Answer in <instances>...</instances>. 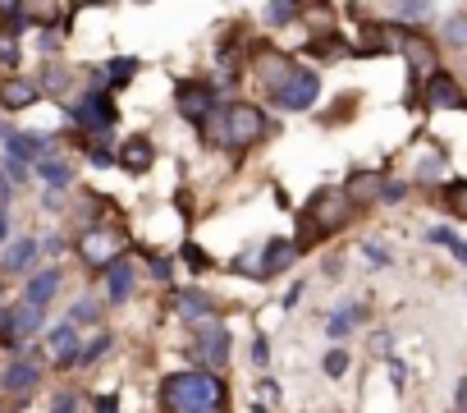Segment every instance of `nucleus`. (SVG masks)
Segmentation results:
<instances>
[{
    "label": "nucleus",
    "instance_id": "obj_33",
    "mask_svg": "<svg viewBox=\"0 0 467 413\" xmlns=\"http://www.w3.org/2000/svg\"><path fill=\"white\" fill-rule=\"evenodd\" d=\"M431 15H435V5H394V19H408V24L431 19Z\"/></svg>",
    "mask_w": 467,
    "mask_h": 413
},
{
    "label": "nucleus",
    "instance_id": "obj_18",
    "mask_svg": "<svg viewBox=\"0 0 467 413\" xmlns=\"http://www.w3.org/2000/svg\"><path fill=\"white\" fill-rule=\"evenodd\" d=\"M294 258H298V244H294V239H271V244H266V258H262V276L285 271Z\"/></svg>",
    "mask_w": 467,
    "mask_h": 413
},
{
    "label": "nucleus",
    "instance_id": "obj_27",
    "mask_svg": "<svg viewBox=\"0 0 467 413\" xmlns=\"http://www.w3.org/2000/svg\"><path fill=\"white\" fill-rule=\"evenodd\" d=\"M344 193H348V197L358 202V197H376V193H385V184H380L376 175H358V179H353V184H348Z\"/></svg>",
    "mask_w": 467,
    "mask_h": 413
},
{
    "label": "nucleus",
    "instance_id": "obj_45",
    "mask_svg": "<svg viewBox=\"0 0 467 413\" xmlns=\"http://www.w3.org/2000/svg\"><path fill=\"white\" fill-rule=\"evenodd\" d=\"M298 299H303V285H289V290H285V299H280V303H285V308H294V303H298Z\"/></svg>",
    "mask_w": 467,
    "mask_h": 413
},
{
    "label": "nucleus",
    "instance_id": "obj_37",
    "mask_svg": "<svg viewBox=\"0 0 467 413\" xmlns=\"http://www.w3.org/2000/svg\"><path fill=\"white\" fill-rule=\"evenodd\" d=\"M51 413H78V395H56V408Z\"/></svg>",
    "mask_w": 467,
    "mask_h": 413
},
{
    "label": "nucleus",
    "instance_id": "obj_10",
    "mask_svg": "<svg viewBox=\"0 0 467 413\" xmlns=\"http://www.w3.org/2000/svg\"><path fill=\"white\" fill-rule=\"evenodd\" d=\"M37 381H42V372H37L33 358H15L5 367V376H0V386H5L10 395H28V390H37Z\"/></svg>",
    "mask_w": 467,
    "mask_h": 413
},
{
    "label": "nucleus",
    "instance_id": "obj_16",
    "mask_svg": "<svg viewBox=\"0 0 467 413\" xmlns=\"http://www.w3.org/2000/svg\"><path fill=\"white\" fill-rule=\"evenodd\" d=\"M42 322H47L42 308H28V303H15V308H10V326H15V340H19V344H24L28 335H37Z\"/></svg>",
    "mask_w": 467,
    "mask_h": 413
},
{
    "label": "nucleus",
    "instance_id": "obj_21",
    "mask_svg": "<svg viewBox=\"0 0 467 413\" xmlns=\"http://www.w3.org/2000/svg\"><path fill=\"white\" fill-rule=\"evenodd\" d=\"M174 308H179V317H188V322H197V317H211V312H215V303H211L206 294H197V290H179Z\"/></svg>",
    "mask_w": 467,
    "mask_h": 413
},
{
    "label": "nucleus",
    "instance_id": "obj_30",
    "mask_svg": "<svg viewBox=\"0 0 467 413\" xmlns=\"http://www.w3.org/2000/svg\"><path fill=\"white\" fill-rule=\"evenodd\" d=\"M234 271H239V276H262V253L248 249L244 258H234Z\"/></svg>",
    "mask_w": 467,
    "mask_h": 413
},
{
    "label": "nucleus",
    "instance_id": "obj_13",
    "mask_svg": "<svg viewBox=\"0 0 467 413\" xmlns=\"http://www.w3.org/2000/svg\"><path fill=\"white\" fill-rule=\"evenodd\" d=\"M51 354H56V367H78V331L69 326V322H60L56 331H51Z\"/></svg>",
    "mask_w": 467,
    "mask_h": 413
},
{
    "label": "nucleus",
    "instance_id": "obj_48",
    "mask_svg": "<svg viewBox=\"0 0 467 413\" xmlns=\"http://www.w3.org/2000/svg\"><path fill=\"white\" fill-rule=\"evenodd\" d=\"M5 235H10V217L0 212V244H5Z\"/></svg>",
    "mask_w": 467,
    "mask_h": 413
},
{
    "label": "nucleus",
    "instance_id": "obj_31",
    "mask_svg": "<svg viewBox=\"0 0 467 413\" xmlns=\"http://www.w3.org/2000/svg\"><path fill=\"white\" fill-rule=\"evenodd\" d=\"M97 317H101V308L83 299V303H74V308H69V317H65V322H69V326H78V322H97Z\"/></svg>",
    "mask_w": 467,
    "mask_h": 413
},
{
    "label": "nucleus",
    "instance_id": "obj_1",
    "mask_svg": "<svg viewBox=\"0 0 467 413\" xmlns=\"http://www.w3.org/2000/svg\"><path fill=\"white\" fill-rule=\"evenodd\" d=\"M161 399L170 413H220L224 408V381L215 372H174L161 386Z\"/></svg>",
    "mask_w": 467,
    "mask_h": 413
},
{
    "label": "nucleus",
    "instance_id": "obj_22",
    "mask_svg": "<svg viewBox=\"0 0 467 413\" xmlns=\"http://www.w3.org/2000/svg\"><path fill=\"white\" fill-rule=\"evenodd\" d=\"M37 175L47 179V188H69V179H74V170H69V161H60V156H47V161H37Z\"/></svg>",
    "mask_w": 467,
    "mask_h": 413
},
{
    "label": "nucleus",
    "instance_id": "obj_32",
    "mask_svg": "<svg viewBox=\"0 0 467 413\" xmlns=\"http://www.w3.org/2000/svg\"><path fill=\"white\" fill-rule=\"evenodd\" d=\"M110 349V335H97L92 344H83V354H78V367H88V363H97L101 354Z\"/></svg>",
    "mask_w": 467,
    "mask_h": 413
},
{
    "label": "nucleus",
    "instance_id": "obj_8",
    "mask_svg": "<svg viewBox=\"0 0 467 413\" xmlns=\"http://www.w3.org/2000/svg\"><path fill=\"white\" fill-rule=\"evenodd\" d=\"M78 249H83V262L97 267V271H110V267L119 262V239H115L110 230H88Z\"/></svg>",
    "mask_w": 467,
    "mask_h": 413
},
{
    "label": "nucleus",
    "instance_id": "obj_4",
    "mask_svg": "<svg viewBox=\"0 0 467 413\" xmlns=\"http://www.w3.org/2000/svg\"><path fill=\"white\" fill-rule=\"evenodd\" d=\"M317 92H321V74L317 69H298L280 92H271L275 97V106H285V111H307L312 101H317Z\"/></svg>",
    "mask_w": 467,
    "mask_h": 413
},
{
    "label": "nucleus",
    "instance_id": "obj_6",
    "mask_svg": "<svg viewBox=\"0 0 467 413\" xmlns=\"http://www.w3.org/2000/svg\"><path fill=\"white\" fill-rule=\"evenodd\" d=\"M426 106L431 111H467V97H462V88L449 69H435L426 79Z\"/></svg>",
    "mask_w": 467,
    "mask_h": 413
},
{
    "label": "nucleus",
    "instance_id": "obj_17",
    "mask_svg": "<svg viewBox=\"0 0 467 413\" xmlns=\"http://www.w3.org/2000/svg\"><path fill=\"white\" fill-rule=\"evenodd\" d=\"M403 56H408V65H412L417 74H426V79L440 69V65H435V51H431L421 37H412V33H403Z\"/></svg>",
    "mask_w": 467,
    "mask_h": 413
},
{
    "label": "nucleus",
    "instance_id": "obj_7",
    "mask_svg": "<svg viewBox=\"0 0 467 413\" xmlns=\"http://www.w3.org/2000/svg\"><path fill=\"white\" fill-rule=\"evenodd\" d=\"M174 101H179V115H183V120L202 124V120L211 115V106H215V88H211V83H179Z\"/></svg>",
    "mask_w": 467,
    "mask_h": 413
},
{
    "label": "nucleus",
    "instance_id": "obj_40",
    "mask_svg": "<svg viewBox=\"0 0 467 413\" xmlns=\"http://www.w3.org/2000/svg\"><path fill=\"white\" fill-rule=\"evenodd\" d=\"M389 381H394V386H403V381H408V367H403L399 358H389Z\"/></svg>",
    "mask_w": 467,
    "mask_h": 413
},
{
    "label": "nucleus",
    "instance_id": "obj_36",
    "mask_svg": "<svg viewBox=\"0 0 467 413\" xmlns=\"http://www.w3.org/2000/svg\"><path fill=\"white\" fill-rule=\"evenodd\" d=\"M266 19H271V24H289V19H298V5H271Z\"/></svg>",
    "mask_w": 467,
    "mask_h": 413
},
{
    "label": "nucleus",
    "instance_id": "obj_23",
    "mask_svg": "<svg viewBox=\"0 0 467 413\" xmlns=\"http://www.w3.org/2000/svg\"><path fill=\"white\" fill-rule=\"evenodd\" d=\"M133 74H138V60H133V56H119V60L106 65V83H110V88H124Z\"/></svg>",
    "mask_w": 467,
    "mask_h": 413
},
{
    "label": "nucleus",
    "instance_id": "obj_25",
    "mask_svg": "<svg viewBox=\"0 0 467 413\" xmlns=\"http://www.w3.org/2000/svg\"><path fill=\"white\" fill-rule=\"evenodd\" d=\"M431 244H444V249H453V258L467 267V239H458L453 230H444V226H431V235H426Z\"/></svg>",
    "mask_w": 467,
    "mask_h": 413
},
{
    "label": "nucleus",
    "instance_id": "obj_12",
    "mask_svg": "<svg viewBox=\"0 0 467 413\" xmlns=\"http://www.w3.org/2000/svg\"><path fill=\"white\" fill-rule=\"evenodd\" d=\"M56 294H60V271H56V267H47V271H37V276L28 281V290H24V303L47 312V303H51Z\"/></svg>",
    "mask_w": 467,
    "mask_h": 413
},
{
    "label": "nucleus",
    "instance_id": "obj_11",
    "mask_svg": "<svg viewBox=\"0 0 467 413\" xmlns=\"http://www.w3.org/2000/svg\"><path fill=\"white\" fill-rule=\"evenodd\" d=\"M257 65H262L257 74L271 83V92H280V88H285V83L298 74V65H294L289 56H280V51H262V56H257Z\"/></svg>",
    "mask_w": 467,
    "mask_h": 413
},
{
    "label": "nucleus",
    "instance_id": "obj_35",
    "mask_svg": "<svg viewBox=\"0 0 467 413\" xmlns=\"http://www.w3.org/2000/svg\"><path fill=\"white\" fill-rule=\"evenodd\" d=\"M183 262H188L192 271H206V267H211V258H206L197 244H183Z\"/></svg>",
    "mask_w": 467,
    "mask_h": 413
},
{
    "label": "nucleus",
    "instance_id": "obj_46",
    "mask_svg": "<svg viewBox=\"0 0 467 413\" xmlns=\"http://www.w3.org/2000/svg\"><path fill=\"white\" fill-rule=\"evenodd\" d=\"M458 413H467V376L458 381Z\"/></svg>",
    "mask_w": 467,
    "mask_h": 413
},
{
    "label": "nucleus",
    "instance_id": "obj_9",
    "mask_svg": "<svg viewBox=\"0 0 467 413\" xmlns=\"http://www.w3.org/2000/svg\"><path fill=\"white\" fill-rule=\"evenodd\" d=\"M197 358L224 367L229 363V331L224 326H197Z\"/></svg>",
    "mask_w": 467,
    "mask_h": 413
},
{
    "label": "nucleus",
    "instance_id": "obj_28",
    "mask_svg": "<svg viewBox=\"0 0 467 413\" xmlns=\"http://www.w3.org/2000/svg\"><path fill=\"white\" fill-rule=\"evenodd\" d=\"M444 42H449V47H467V10H458V15L444 24Z\"/></svg>",
    "mask_w": 467,
    "mask_h": 413
},
{
    "label": "nucleus",
    "instance_id": "obj_34",
    "mask_svg": "<svg viewBox=\"0 0 467 413\" xmlns=\"http://www.w3.org/2000/svg\"><path fill=\"white\" fill-rule=\"evenodd\" d=\"M321 367H326V376H344V372H348V354H344V349H330Z\"/></svg>",
    "mask_w": 467,
    "mask_h": 413
},
{
    "label": "nucleus",
    "instance_id": "obj_20",
    "mask_svg": "<svg viewBox=\"0 0 467 413\" xmlns=\"http://www.w3.org/2000/svg\"><path fill=\"white\" fill-rule=\"evenodd\" d=\"M106 290H110V303H124V299L133 294V267H129V262H115V267L106 271Z\"/></svg>",
    "mask_w": 467,
    "mask_h": 413
},
{
    "label": "nucleus",
    "instance_id": "obj_42",
    "mask_svg": "<svg viewBox=\"0 0 467 413\" xmlns=\"http://www.w3.org/2000/svg\"><path fill=\"white\" fill-rule=\"evenodd\" d=\"M253 363H257V367H266V340H262V335L253 340Z\"/></svg>",
    "mask_w": 467,
    "mask_h": 413
},
{
    "label": "nucleus",
    "instance_id": "obj_41",
    "mask_svg": "<svg viewBox=\"0 0 467 413\" xmlns=\"http://www.w3.org/2000/svg\"><path fill=\"white\" fill-rule=\"evenodd\" d=\"M403 193H408V184H385V193H380V197H385V202H399Z\"/></svg>",
    "mask_w": 467,
    "mask_h": 413
},
{
    "label": "nucleus",
    "instance_id": "obj_3",
    "mask_svg": "<svg viewBox=\"0 0 467 413\" xmlns=\"http://www.w3.org/2000/svg\"><path fill=\"white\" fill-rule=\"evenodd\" d=\"M312 226L317 230H339L348 217H353V197L344 193V188H321L317 197H312Z\"/></svg>",
    "mask_w": 467,
    "mask_h": 413
},
{
    "label": "nucleus",
    "instance_id": "obj_5",
    "mask_svg": "<svg viewBox=\"0 0 467 413\" xmlns=\"http://www.w3.org/2000/svg\"><path fill=\"white\" fill-rule=\"evenodd\" d=\"M65 111H69V120L83 124V129H110V124H115V101H110L106 92H88L83 101H74V106H65Z\"/></svg>",
    "mask_w": 467,
    "mask_h": 413
},
{
    "label": "nucleus",
    "instance_id": "obj_43",
    "mask_svg": "<svg viewBox=\"0 0 467 413\" xmlns=\"http://www.w3.org/2000/svg\"><path fill=\"white\" fill-rule=\"evenodd\" d=\"M97 413H119V404H115V395H97Z\"/></svg>",
    "mask_w": 467,
    "mask_h": 413
},
{
    "label": "nucleus",
    "instance_id": "obj_44",
    "mask_svg": "<svg viewBox=\"0 0 467 413\" xmlns=\"http://www.w3.org/2000/svg\"><path fill=\"white\" fill-rule=\"evenodd\" d=\"M92 161H97V165H110L115 152H110V147H92Z\"/></svg>",
    "mask_w": 467,
    "mask_h": 413
},
{
    "label": "nucleus",
    "instance_id": "obj_19",
    "mask_svg": "<svg viewBox=\"0 0 467 413\" xmlns=\"http://www.w3.org/2000/svg\"><path fill=\"white\" fill-rule=\"evenodd\" d=\"M42 92H37V83H28V79H10L5 88H0V101H5L10 111H24V106H33Z\"/></svg>",
    "mask_w": 467,
    "mask_h": 413
},
{
    "label": "nucleus",
    "instance_id": "obj_15",
    "mask_svg": "<svg viewBox=\"0 0 467 413\" xmlns=\"http://www.w3.org/2000/svg\"><path fill=\"white\" fill-rule=\"evenodd\" d=\"M37 258H42V244L37 239H15L10 249H5V271H33L37 267Z\"/></svg>",
    "mask_w": 467,
    "mask_h": 413
},
{
    "label": "nucleus",
    "instance_id": "obj_26",
    "mask_svg": "<svg viewBox=\"0 0 467 413\" xmlns=\"http://www.w3.org/2000/svg\"><path fill=\"white\" fill-rule=\"evenodd\" d=\"M444 202L453 217H467V179H449L444 184Z\"/></svg>",
    "mask_w": 467,
    "mask_h": 413
},
{
    "label": "nucleus",
    "instance_id": "obj_38",
    "mask_svg": "<svg viewBox=\"0 0 467 413\" xmlns=\"http://www.w3.org/2000/svg\"><path fill=\"white\" fill-rule=\"evenodd\" d=\"M5 175H10L15 184H24V179H28V165H19V161H5Z\"/></svg>",
    "mask_w": 467,
    "mask_h": 413
},
{
    "label": "nucleus",
    "instance_id": "obj_47",
    "mask_svg": "<svg viewBox=\"0 0 467 413\" xmlns=\"http://www.w3.org/2000/svg\"><path fill=\"white\" fill-rule=\"evenodd\" d=\"M5 202H10V179H0V212H5Z\"/></svg>",
    "mask_w": 467,
    "mask_h": 413
},
{
    "label": "nucleus",
    "instance_id": "obj_24",
    "mask_svg": "<svg viewBox=\"0 0 467 413\" xmlns=\"http://www.w3.org/2000/svg\"><path fill=\"white\" fill-rule=\"evenodd\" d=\"M358 317H362V308H339V312L326 322V335H330V340H344V335L353 331V322H358Z\"/></svg>",
    "mask_w": 467,
    "mask_h": 413
},
{
    "label": "nucleus",
    "instance_id": "obj_2",
    "mask_svg": "<svg viewBox=\"0 0 467 413\" xmlns=\"http://www.w3.org/2000/svg\"><path fill=\"white\" fill-rule=\"evenodd\" d=\"M262 129H266V120H262V111L253 101H224L206 133L220 147H253L262 138Z\"/></svg>",
    "mask_w": 467,
    "mask_h": 413
},
{
    "label": "nucleus",
    "instance_id": "obj_39",
    "mask_svg": "<svg viewBox=\"0 0 467 413\" xmlns=\"http://www.w3.org/2000/svg\"><path fill=\"white\" fill-rule=\"evenodd\" d=\"M362 253H367V262H376V267H385V262H389V258H385V249H380V244H367V249H362Z\"/></svg>",
    "mask_w": 467,
    "mask_h": 413
},
{
    "label": "nucleus",
    "instance_id": "obj_29",
    "mask_svg": "<svg viewBox=\"0 0 467 413\" xmlns=\"http://www.w3.org/2000/svg\"><path fill=\"white\" fill-rule=\"evenodd\" d=\"M440 175H444V152H431V156H421V165H417V179L435 184Z\"/></svg>",
    "mask_w": 467,
    "mask_h": 413
},
{
    "label": "nucleus",
    "instance_id": "obj_14",
    "mask_svg": "<svg viewBox=\"0 0 467 413\" xmlns=\"http://www.w3.org/2000/svg\"><path fill=\"white\" fill-rule=\"evenodd\" d=\"M151 161H156V147L138 133V138H129L124 147H119V165L129 170V175H142V170H151Z\"/></svg>",
    "mask_w": 467,
    "mask_h": 413
}]
</instances>
